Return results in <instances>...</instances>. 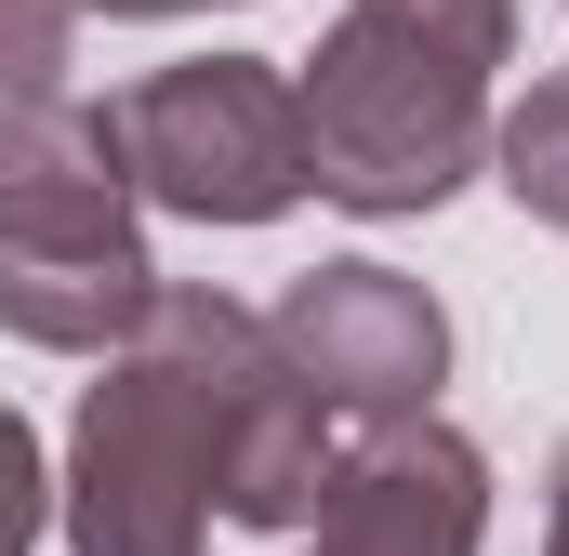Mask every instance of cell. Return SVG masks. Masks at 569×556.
Listing matches in <instances>:
<instances>
[{"label": "cell", "instance_id": "obj_1", "mask_svg": "<svg viewBox=\"0 0 569 556\" xmlns=\"http://www.w3.org/2000/svg\"><path fill=\"white\" fill-rule=\"evenodd\" d=\"M266 358L279 345L252 305L159 278L146 331L107 345V371L80 385V424H67V477H53L67 556H199L226 437H239V398L266 385Z\"/></svg>", "mask_w": 569, "mask_h": 556}, {"label": "cell", "instance_id": "obj_2", "mask_svg": "<svg viewBox=\"0 0 569 556\" xmlns=\"http://www.w3.org/2000/svg\"><path fill=\"white\" fill-rule=\"evenodd\" d=\"M517 53V0H345L305 53V172L318 199L398 226L490 159V67Z\"/></svg>", "mask_w": 569, "mask_h": 556}, {"label": "cell", "instance_id": "obj_3", "mask_svg": "<svg viewBox=\"0 0 569 556\" xmlns=\"http://www.w3.org/2000/svg\"><path fill=\"white\" fill-rule=\"evenodd\" d=\"M159 266H146V199L120 172L107 107L67 93H0V331L53 358L133 345Z\"/></svg>", "mask_w": 569, "mask_h": 556}, {"label": "cell", "instance_id": "obj_4", "mask_svg": "<svg viewBox=\"0 0 569 556\" xmlns=\"http://www.w3.org/2000/svg\"><path fill=\"white\" fill-rule=\"evenodd\" d=\"M107 133H120L133 199L146 212H186V226H279L291 199H318V172H305V93L266 53L146 67L107 107Z\"/></svg>", "mask_w": 569, "mask_h": 556}, {"label": "cell", "instance_id": "obj_5", "mask_svg": "<svg viewBox=\"0 0 569 556\" xmlns=\"http://www.w3.org/2000/svg\"><path fill=\"white\" fill-rule=\"evenodd\" d=\"M266 345H279V371L331 424L437 411V385H450V318H437V291L398 278V266H371V252L305 266L279 305H266Z\"/></svg>", "mask_w": 569, "mask_h": 556}, {"label": "cell", "instance_id": "obj_6", "mask_svg": "<svg viewBox=\"0 0 569 556\" xmlns=\"http://www.w3.org/2000/svg\"><path fill=\"white\" fill-rule=\"evenodd\" d=\"M305 530H318L305 556H477L490 544V464H477L463 424L398 411V424H371V450L331 464Z\"/></svg>", "mask_w": 569, "mask_h": 556}, {"label": "cell", "instance_id": "obj_7", "mask_svg": "<svg viewBox=\"0 0 569 556\" xmlns=\"http://www.w3.org/2000/svg\"><path fill=\"white\" fill-rule=\"evenodd\" d=\"M331 464H345V450H331V411L266 358V385L239 398V437H226V490H212V517H239V530H305L318 490H331Z\"/></svg>", "mask_w": 569, "mask_h": 556}, {"label": "cell", "instance_id": "obj_8", "mask_svg": "<svg viewBox=\"0 0 569 556\" xmlns=\"http://www.w3.org/2000/svg\"><path fill=\"white\" fill-rule=\"evenodd\" d=\"M490 172H503V199H517L530 226L569 239V80H530V93L490 120Z\"/></svg>", "mask_w": 569, "mask_h": 556}, {"label": "cell", "instance_id": "obj_9", "mask_svg": "<svg viewBox=\"0 0 569 556\" xmlns=\"http://www.w3.org/2000/svg\"><path fill=\"white\" fill-rule=\"evenodd\" d=\"M80 0H0V93H53Z\"/></svg>", "mask_w": 569, "mask_h": 556}, {"label": "cell", "instance_id": "obj_10", "mask_svg": "<svg viewBox=\"0 0 569 556\" xmlns=\"http://www.w3.org/2000/svg\"><path fill=\"white\" fill-rule=\"evenodd\" d=\"M40 530H53V464H40L27 411H0V556H27Z\"/></svg>", "mask_w": 569, "mask_h": 556}, {"label": "cell", "instance_id": "obj_11", "mask_svg": "<svg viewBox=\"0 0 569 556\" xmlns=\"http://www.w3.org/2000/svg\"><path fill=\"white\" fill-rule=\"evenodd\" d=\"M543 556H569V437H557V464H543Z\"/></svg>", "mask_w": 569, "mask_h": 556}, {"label": "cell", "instance_id": "obj_12", "mask_svg": "<svg viewBox=\"0 0 569 556\" xmlns=\"http://www.w3.org/2000/svg\"><path fill=\"white\" fill-rule=\"evenodd\" d=\"M80 13H199V0H80Z\"/></svg>", "mask_w": 569, "mask_h": 556}]
</instances>
